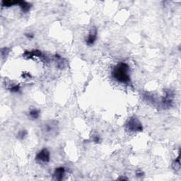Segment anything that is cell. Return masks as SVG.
Masks as SVG:
<instances>
[{"instance_id":"obj_17","label":"cell","mask_w":181,"mask_h":181,"mask_svg":"<svg viewBox=\"0 0 181 181\" xmlns=\"http://www.w3.org/2000/svg\"><path fill=\"white\" fill-rule=\"evenodd\" d=\"M92 140L94 143L98 144V143H100V141H101V137H100L98 134H95V135H94V137H93Z\"/></svg>"},{"instance_id":"obj_11","label":"cell","mask_w":181,"mask_h":181,"mask_svg":"<svg viewBox=\"0 0 181 181\" xmlns=\"http://www.w3.org/2000/svg\"><path fill=\"white\" fill-rule=\"evenodd\" d=\"M40 115V110L37 108H33L29 111V116L31 119L37 120Z\"/></svg>"},{"instance_id":"obj_18","label":"cell","mask_w":181,"mask_h":181,"mask_svg":"<svg viewBox=\"0 0 181 181\" xmlns=\"http://www.w3.org/2000/svg\"><path fill=\"white\" fill-rule=\"evenodd\" d=\"M25 36H26L28 39L31 40V39H33L34 37V34L32 33H25Z\"/></svg>"},{"instance_id":"obj_7","label":"cell","mask_w":181,"mask_h":181,"mask_svg":"<svg viewBox=\"0 0 181 181\" xmlns=\"http://www.w3.org/2000/svg\"><path fill=\"white\" fill-rule=\"evenodd\" d=\"M23 57L27 59V60H30V59L35 58H45V57L43 55L42 52L39 50H26L23 54Z\"/></svg>"},{"instance_id":"obj_4","label":"cell","mask_w":181,"mask_h":181,"mask_svg":"<svg viewBox=\"0 0 181 181\" xmlns=\"http://www.w3.org/2000/svg\"><path fill=\"white\" fill-rule=\"evenodd\" d=\"M35 160L41 164H48L50 161V152L48 149H43L37 152L35 156Z\"/></svg>"},{"instance_id":"obj_19","label":"cell","mask_w":181,"mask_h":181,"mask_svg":"<svg viewBox=\"0 0 181 181\" xmlns=\"http://www.w3.org/2000/svg\"><path fill=\"white\" fill-rule=\"evenodd\" d=\"M136 175H137V176L138 177H141L144 175V172L141 171H137V172H136Z\"/></svg>"},{"instance_id":"obj_6","label":"cell","mask_w":181,"mask_h":181,"mask_svg":"<svg viewBox=\"0 0 181 181\" xmlns=\"http://www.w3.org/2000/svg\"><path fill=\"white\" fill-rule=\"evenodd\" d=\"M97 37H98V30L97 28H92L90 30V32H89V35L86 38V44L88 46H92L93 45H94L96 41L97 40Z\"/></svg>"},{"instance_id":"obj_9","label":"cell","mask_w":181,"mask_h":181,"mask_svg":"<svg viewBox=\"0 0 181 181\" xmlns=\"http://www.w3.org/2000/svg\"><path fill=\"white\" fill-rule=\"evenodd\" d=\"M18 6L21 8V10L24 13H27L28 12L31 8V4L29 2H27L25 1H19Z\"/></svg>"},{"instance_id":"obj_1","label":"cell","mask_w":181,"mask_h":181,"mask_svg":"<svg viewBox=\"0 0 181 181\" xmlns=\"http://www.w3.org/2000/svg\"><path fill=\"white\" fill-rule=\"evenodd\" d=\"M112 78L119 83L129 84L131 81L130 67L127 63L120 62L112 69Z\"/></svg>"},{"instance_id":"obj_15","label":"cell","mask_w":181,"mask_h":181,"mask_svg":"<svg viewBox=\"0 0 181 181\" xmlns=\"http://www.w3.org/2000/svg\"><path fill=\"white\" fill-rule=\"evenodd\" d=\"M20 86L19 84H12V86L9 88V90L12 93H17L20 91Z\"/></svg>"},{"instance_id":"obj_14","label":"cell","mask_w":181,"mask_h":181,"mask_svg":"<svg viewBox=\"0 0 181 181\" xmlns=\"http://www.w3.org/2000/svg\"><path fill=\"white\" fill-rule=\"evenodd\" d=\"M27 135H28V132H27V130L23 129V130L19 131V132H18L17 134V137L18 139H19V140H23V139H24L26 137Z\"/></svg>"},{"instance_id":"obj_8","label":"cell","mask_w":181,"mask_h":181,"mask_svg":"<svg viewBox=\"0 0 181 181\" xmlns=\"http://www.w3.org/2000/svg\"><path fill=\"white\" fill-rule=\"evenodd\" d=\"M65 173H66V169L64 167L61 166V167H58V168H55V170L54 171L53 174V180H57V181L62 180V179L64 178Z\"/></svg>"},{"instance_id":"obj_3","label":"cell","mask_w":181,"mask_h":181,"mask_svg":"<svg viewBox=\"0 0 181 181\" xmlns=\"http://www.w3.org/2000/svg\"><path fill=\"white\" fill-rule=\"evenodd\" d=\"M125 128L130 132H140L143 130L142 124L136 117H131L125 123Z\"/></svg>"},{"instance_id":"obj_13","label":"cell","mask_w":181,"mask_h":181,"mask_svg":"<svg viewBox=\"0 0 181 181\" xmlns=\"http://www.w3.org/2000/svg\"><path fill=\"white\" fill-rule=\"evenodd\" d=\"M172 168L175 171H179L180 168V154L178 155V156L177 157V159H175V160L173 161V164H172Z\"/></svg>"},{"instance_id":"obj_16","label":"cell","mask_w":181,"mask_h":181,"mask_svg":"<svg viewBox=\"0 0 181 181\" xmlns=\"http://www.w3.org/2000/svg\"><path fill=\"white\" fill-rule=\"evenodd\" d=\"M10 52V49L8 48H3L1 50V54L2 57H6Z\"/></svg>"},{"instance_id":"obj_2","label":"cell","mask_w":181,"mask_h":181,"mask_svg":"<svg viewBox=\"0 0 181 181\" xmlns=\"http://www.w3.org/2000/svg\"><path fill=\"white\" fill-rule=\"evenodd\" d=\"M41 132L46 139H50L57 136L59 132V124L57 120L44 122L41 126Z\"/></svg>"},{"instance_id":"obj_5","label":"cell","mask_w":181,"mask_h":181,"mask_svg":"<svg viewBox=\"0 0 181 181\" xmlns=\"http://www.w3.org/2000/svg\"><path fill=\"white\" fill-rule=\"evenodd\" d=\"M173 98H174V93L171 90L165 91V96L163 97L162 105L164 108H169L172 106L173 103Z\"/></svg>"},{"instance_id":"obj_20","label":"cell","mask_w":181,"mask_h":181,"mask_svg":"<svg viewBox=\"0 0 181 181\" xmlns=\"http://www.w3.org/2000/svg\"><path fill=\"white\" fill-rule=\"evenodd\" d=\"M118 180H128V178H126V177H120V178H118Z\"/></svg>"},{"instance_id":"obj_10","label":"cell","mask_w":181,"mask_h":181,"mask_svg":"<svg viewBox=\"0 0 181 181\" xmlns=\"http://www.w3.org/2000/svg\"><path fill=\"white\" fill-rule=\"evenodd\" d=\"M55 58L56 60L57 67L60 68V69H64V68L67 67V61L64 60V59L62 58L58 55H55Z\"/></svg>"},{"instance_id":"obj_12","label":"cell","mask_w":181,"mask_h":181,"mask_svg":"<svg viewBox=\"0 0 181 181\" xmlns=\"http://www.w3.org/2000/svg\"><path fill=\"white\" fill-rule=\"evenodd\" d=\"M19 3V1H11V0H8V1H2L1 4L2 7H11L12 6H15V5H18Z\"/></svg>"}]
</instances>
